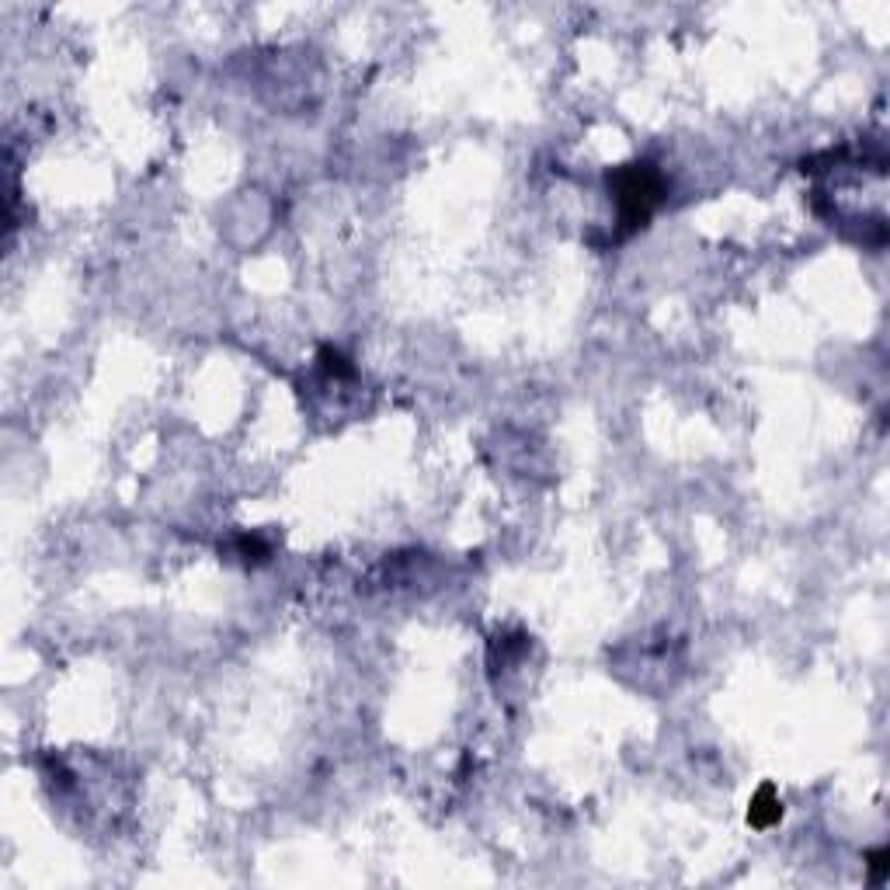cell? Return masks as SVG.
<instances>
[{
    "label": "cell",
    "instance_id": "cell-2",
    "mask_svg": "<svg viewBox=\"0 0 890 890\" xmlns=\"http://www.w3.org/2000/svg\"><path fill=\"white\" fill-rule=\"evenodd\" d=\"M779 818H783V803H779V796L772 793V786L759 790V796L751 800L748 821H751V825H759V827H768V825H776Z\"/></svg>",
    "mask_w": 890,
    "mask_h": 890
},
{
    "label": "cell",
    "instance_id": "cell-3",
    "mask_svg": "<svg viewBox=\"0 0 890 890\" xmlns=\"http://www.w3.org/2000/svg\"><path fill=\"white\" fill-rule=\"evenodd\" d=\"M869 869H873V877H877V880H884V873H887V852H884V849L869 856Z\"/></svg>",
    "mask_w": 890,
    "mask_h": 890
},
{
    "label": "cell",
    "instance_id": "cell-1",
    "mask_svg": "<svg viewBox=\"0 0 890 890\" xmlns=\"http://www.w3.org/2000/svg\"><path fill=\"white\" fill-rule=\"evenodd\" d=\"M612 191H616V206H619V222L630 233L636 226H643L647 216L654 213V206L665 195V181L651 164H630L612 178Z\"/></svg>",
    "mask_w": 890,
    "mask_h": 890
}]
</instances>
